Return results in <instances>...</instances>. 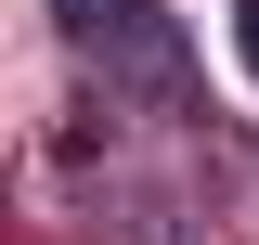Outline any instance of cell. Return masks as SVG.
<instances>
[{"label": "cell", "mask_w": 259, "mask_h": 245, "mask_svg": "<svg viewBox=\"0 0 259 245\" xmlns=\"http://www.w3.org/2000/svg\"><path fill=\"white\" fill-rule=\"evenodd\" d=\"M52 13H65V39H78L117 91H168V78H182V39H168L156 0H52Z\"/></svg>", "instance_id": "1"}, {"label": "cell", "mask_w": 259, "mask_h": 245, "mask_svg": "<svg viewBox=\"0 0 259 245\" xmlns=\"http://www.w3.org/2000/svg\"><path fill=\"white\" fill-rule=\"evenodd\" d=\"M233 52H246V78H259V0H246V13H233Z\"/></svg>", "instance_id": "2"}]
</instances>
